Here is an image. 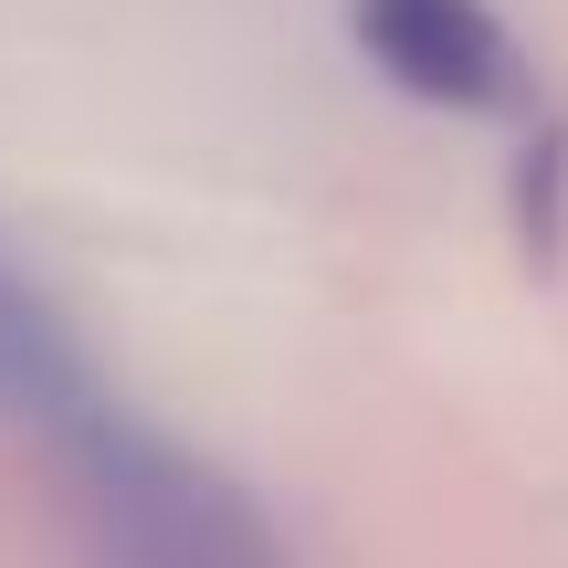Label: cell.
Wrapping results in <instances>:
<instances>
[{"instance_id":"1","label":"cell","mask_w":568,"mask_h":568,"mask_svg":"<svg viewBox=\"0 0 568 568\" xmlns=\"http://www.w3.org/2000/svg\"><path fill=\"white\" fill-rule=\"evenodd\" d=\"M74 568H284L274 516L232 485L211 453L148 432L138 410L95 400L53 443Z\"/></svg>"},{"instance_id":"2","label":"cell","mask_w":568,"mask_h":568,"mask_svg":"<svg viewBox=\"0 0 568 568\" xmlns=\"http://www.w3.org/2000/svg\"><path fill=\"white\" fill-rule=\"evenodd\" d=\"M347 32H358V53L379 63L410 105L495 116V105L527 95V63H516L506 21H495L485 0H347Z\"/></svg>"},{"instance_id":"3","label":"cell","mask_w":568,"mask_h":568,"mask_svg":"<svg viewBox=\"0 0 568 568\" xmlns=\"http://www.w3.org/2000/svg\"><path fill=\"white\" fill-rule=\"evenodd\" d=\"M95 400H105V389H95V368H84L74 326H63L53 295H42L11 253H0V422H21V432H42V443H63V432H74Z\"/></svg>"}]
</instances>
